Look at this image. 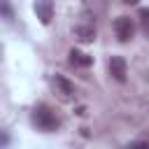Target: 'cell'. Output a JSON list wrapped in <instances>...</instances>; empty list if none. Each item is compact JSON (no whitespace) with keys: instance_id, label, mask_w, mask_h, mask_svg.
Here are the masks:
<instances>
[{"instance_id":"cell-7","label":"cell","mask_w":149,"mask_h":149,"mask_svg":"<svg viewBox=\"0 0 149 149\" xmlns=\"http://www.w3.org/2000/svg\"><path fill=\"white\" fill-rule=\"evenodd\" d=\"M74 35H77L79 42L88 44V42L95 40V28H93V23H79V26L74 28Z\"/></svg>"},{"instance_id":"cell-4","label":"cell","mask_w":149,"mask_h":149,"mask_svg":"<svg viewBox=\"0 0 149 149\" xmlns=\"http://www.w3.org/2000/svg\"><path fill=\"white\" fill-rule=\"evenodd\" d=\"M49 81H51V86H54V91L58 93L61 100H72L74 98V84L70 79H65L63 74H51Z\"/></svg>"},{"instance_id":"cell-9","label":"cell","mask_w":149,"mask_h":149,"mask_svg":"<svg viewBox=\"0 0 149 149\" xmlns=\"http://www.w3.org/2000/svg\"><path fill=\"white\" fill-rule=\"evenodd\" d=\"M126 149H149V142H147V140H135V142H130Z\"/></svg>"},{"instance_id":"cell-2","label":"cell","mask_w":149,"mask_h":149,"mask_svg":"<svg viewBox=\"0 0 149 149\" xmlns=\"http://www.w3.org/2000/svg\"><path fill=\"white\" fill-rule=\"evenodd\" d=\"M114 35L119 42H130L135 35V23L130 16H116L114 19Z\"/></svg>"},{"instance_id":"cell-1","label":"cell","mask_w":149,"mask_h":149,"mask_svg":"<svg viewBox=\"0 0 149 149\" xmlns=\"http://www.w3.org/2000/svg\"><path fill=\"white\" fill-rule=\"evenodd\" d=\"M30 123L40 133H56L61 128V119L56 116V112L49 105H35L30 112Z\"/></svg>"},{"instance_id":"cell-3","label":"cell","mask_w":149,"mask_h":149,"mask_svg":"<svg viewBox=\"0 0 149 149\" xmlns=\"http://www.w3.org/2000/svg\"><path fill=\"white\" fill-rule=\"evenodd\" d=\"M107 70H109V77L119 84H126L128 79V63L123 56H112L109 63H107Z\"/></svg>"},{"instance_id":"cell-8","label":"cell","mask_w":149,"mask_h":149,"mask_svg":"<svg viewBox=\"0 0 149 149\" xmlns=\"http://www.w3.org/2000/svg\"><path fill=\"white\" fill-rule=\"evenodd\" d=\"M137 16H140V23H142V30L149 35V9H147V7H144V9H140V14H137Z\"/></svg>"},{"instance_id":"cell-10","label":"cell","mask_w":149,"mask_h":149,"mask_svg":"<svg viewBox=\"0 0 149 149\" xmlns=\"http://www.w3.org/2000/svg\"><path fill=\"white\" fill-rule=\"evenodd\" d=\"M123 2H126V5H137L140 0H123Z\"/></svg>"},{"instance_id":"cell-5","label":"cell","mask_w":149,"mask_h":149,"mask_svg":"<svg viewBox=\"0 0 149 149\" xmlns=\"http://www.w3.org/2000/svg\"><path fill=\"white\" fill-rule=\"evenodd\" d=\"M33 9L40 19L42 26H49L51 19H54V0H35L33 2Z\"/></svg>"},{"instance_id":"cell-6","label":"cell","mask_w":149,"mask_h":149,"mask_svg":"<svg viewBox=\"0 0 149 149\" xmlns=\"http://www.w3.org/2000/svg\"><path fill=\"white\" fill-rule=\"evenodd\" d=\"M68 56H70V65H74V68H91L93 65V56H88L79 49H70Z\"/></svg>"}]
</instances>
